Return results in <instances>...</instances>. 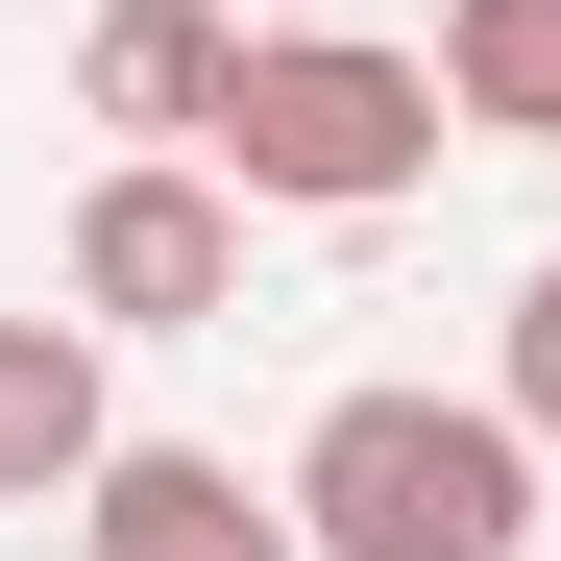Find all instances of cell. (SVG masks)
I'll use <instances>...</instances> for the list:
<instances>
[{"label":"cell","instance_id":"7a4b0ae2","mask_svg":"<svg viewBox=\"0 0 561 561\" xmlns=\"http://www.w3.org/2000/svg\"><path fill=\"white\" fill-rule=\"evenodd\" d=\"M439 49H366V25H244V99H220V171L244 220H391L439 171Z\"/></svg>","mask_w":561,"mask_h":561},{"label":"cell","instance_id":"8992f818","mask_svg":"<svg viewBox=\"0 0 561 561\" xmlns=\"http://www.w3.org/2000/svg\"><path fill=\"white\" fill-rule=\"evenodd\" d=\"M123 463V391H99V318H0V513H73Z\"/></svg>","mask_w":561,"mask_h":561},{"label":"cell","instance_id":"5b68a950","mask_svg":"<svg viewBox=\"0 0 561 561\" xmlns=\"http://www.w3.org/2000/svg\"><path fill=\"white\" fill-rule=\"evenodd\" d=\"M73 99H99L123 147H220V99H244V0H99V25H73Z\"/></svg>","mask_w":561,"mask_h":561},{"label":"cell","instance_id":"277c9868","mask_svg":"<svg viewBox=\"0 0 561 561\" xmlns=\"http://www.w3.org/2000/svg\"><path fill=\"white\" fill-rule=\"evenodd\" d=\"M73 561H318L294 489H244L220 439H123L99 489H73Z\"/></svg>","mask_w":561,"mask_h":561},{"label":"cell","instance_id":"3957f363","mask_svg":"<svg viewBox=\"0 0 561 561\" xmlns=\"http://www.w3.org/2000/svg\"><path fill=\"white\" fill-rule=\"evenodd\" d=\"M73 318H99V342L244 318V171H220V147H123L99 196H73Z\"/></svg>","mask_w":561,"mask_h":561},{"label":"cell","instance_id":"ba28073f","mask_svg":"<svg viewBox=\"0 0 561 561\" xmlns=\"http://www.w3.org/2000/svg\"><path fill=\"white\" fill-rule=\"evenodd\" d=\"M489 391L561 439V268H513V318H489Z\"/></svg>","mask_w":561,"mask_h":561},{"label":"cell","instance_id":"52a82bcc","mask_svg":"<svg viewBox=\"0 0 561 561\" xmlns=\"http://www.w3.org/2000/svg\"><path fill=\"white\" fill-rule=\"evenodd\" d=\"M439 99L489 147H561V0H439Z\"/></svg>","mask_w":561,"mask_h":561},{"label":"cell","instance_id":"6da1fadb","mask_svg":"<svg viewBox=\"0 0 561 561\" xmlns=\"http://www.w3.org/2000/svg\"><path fill=\"white\" fill-rule=\"evenodd\" d=\"M294 537L318 561H537V415L513 391H318L294 439Z\"/></svg>","mask_w":561,"mask_h":561}]
</instances>
